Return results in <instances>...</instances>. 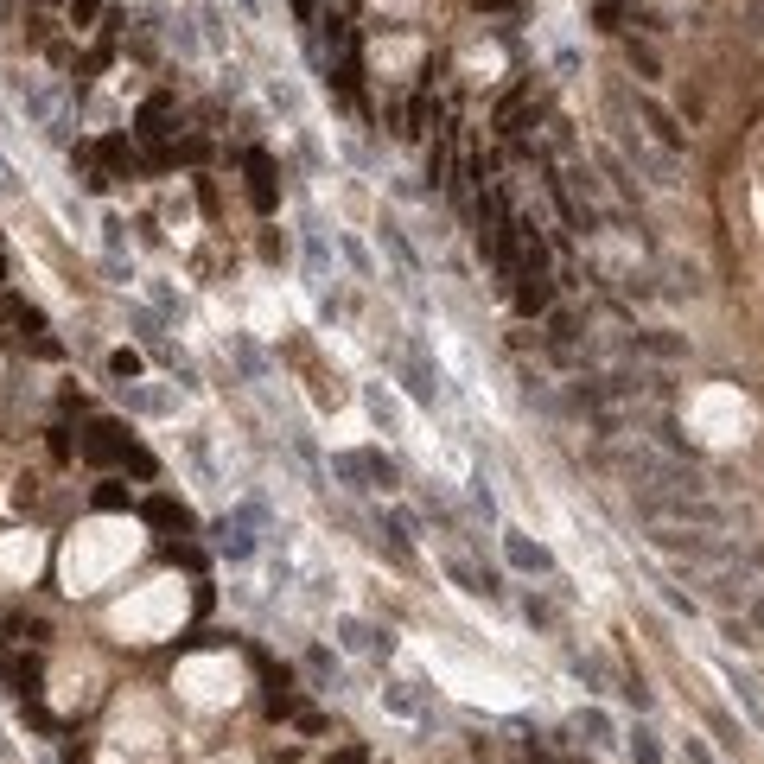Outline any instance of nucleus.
Here are the masks:
<instances>
[{
    "mask_svg": "<svg viewBox=\"0 0 764 764\" xmlns=\"http://www.w3.org/2000/svg\"><path fill=\"white\" fill-rule=\"evenodd\" d=\"M77 453L83 459H90V465H128V472H153V459L141 453V446H134L128 440V433H121L115 421H96V427H83V446H77Z\"/></svg>",
    "mask_w": 764,
    "mask_h": 764,
    "instance_id": "1",
    "label": "nucleus"
},
{
    "mask_svg": "<svg viewBox=\"0 0 764 764\" xmlns=\"http://www.w3.org/2000/svg\"><path fill=\"white\" fill-rule=\"evenodd\" d=\"M332 472L338 478H370V491H395V484H402V472L382 453H344V459H332Z\"/></svg>",
    "mask_w": 764,
    "mask_h": 764,
    "instance_id": "2",
    "label": "nucleus"
},
{
    "mask_svg": "<svg viewBox=\"0 0 764 764\" xmlns=\"http://www.w3.org/2000/svg\"><path fill=\"white\" fill-rule=\"evenodd\" d=\"M338 637H344L351 656H389V631H376V624H363V618H338Z\"/></svg>",
    "mask_w": 764,
    "mask_h": 764,
    "instance_id": "3",
    "label": "nucleus"
},
{
    "mask_svg": "<svg viewBox=\"0 0 764 764\" xmlns=\"http://www.w3.org/2000/svg\"><path fill=\"white\" fill-rule=\"evenodd\" d=\"M503 554H510V567H523V573H548L554 561H548V548L542 542H529V535H503Z\"/></svg>",
    "mask_w": 764,
    "mask_h": 764,
    "instance_id": "4",
    "label": "nucleus"
},
{
    "mask_svg": "<svg viewBox=\"0 0 764 764\" xmlns=\"http://www.w3.org/2000/svg\"><path fill=\"white\" fill-rule=\"evenodd\" d=\"M134 134H141L147 147H160L166 134H172V109H166V96H153L147 109H141V121H134Z\"/></svg>",
    "mask_w": 764,
    "mask_h": 764,
    "instance_id": "5",
    "label": "nucleus"
},
{
    "mask_svg": "<svg viewBox=\"0 0 764 764\" xmlns=\"http://www.w3.org/2000/svg\"><path fill=\"white\" fill-rule=\"evenodd\" d=\"M217 548L230 554V561H249L255 554V535H249V516H230V523L217 529Z\"/></svg>",
    "mask_w": 764,
    "mask_h": 764,
    "instance_id": "6",
    "label": "nucleus"
},
{
    "mask_svg": "<svg viewBox=\"0 0 764 764\" xmlns=\"http://www.w3.org/2000/svg\"><path fill=\"white\" fill-rule=\"evenodd\" d=\"M637 109H644V121L656 128V141H663L669 153H682V147H688V141H682V128H675V121H669V109H663V102H650V96H644V102H637Z\"/></svg>",
    "mask_w": 764,
    "mask_h": 764,
    "instance_id": "7",
    "label": "nucleus"
},
{
    "mask_svg": "<svg viewBox=\"0 0 764 764\" xmlns=\"http://www.w3.org/2000/svg\"><path fill=\"white\" fill-rule=\"evenodd\" d=\"M249 198L262 204V211H274V166H268V153H249Z\"/></svg>",
    "mask_w": 764,
    "mask_h": 764,
    "instance_id": "8",
    "label": "nucleus"
},
{
    "mask_svg": "<svg viewBox=\"0 0 764 764\" xmlns=\"http://www.w3.org/2000/svg\"><path fill=\"white\" fill-rule=\"evenodd\" d=\"M0 325H20V332H45V319H39V306H26V300H13V293H0Z\"/></svg>",
    "mask_w": 764,
    "mask_h": 764,
    "instance_id": "9",
    "label": "nucleus"
},
{
    "mask_svg": "<svg viewBox=\"0 0 764 764\" xmlns=\"http://www.w3.org/2000/svg\"><path fill=\"white\" fill-rule=\"evenodd\" d=\"M631 351H650V357H688V338H669V332H631Z\"/></svg>",
    "mask_w": 764,
    "mask_h": 764,
    "instance_id": "10",
    "label": "nucleus"
},
{
    "mask_svg": "<svg viewBox=\"0 0 764 764\" xmlns=\"http://www.w3.org/2000/svg\"><path fill=\"white\" fill-rule=\"evenodd\" d=\"M446 573L465 586V593H478V599H497V580L491 573H478V567H465V561H446Z\"/></svg>",
    "mask_w": 764,
    "mask_h": 764,
    "instance_id": "11",
    "label": "nucleus"
},
{
    "mask_svg": "<svg viewBox=\"0 0 764 764\" xmlns=\"http://www.w3.org/2000/svg\"><path fill=\"white\" fill-rule=\"evenodd\" d=\"M726 682H733V701L745 707V720H752V726H758V733H764V701H758V688H752V682H745V675H726Z\"/></svg>",
    "mask_w": 764,
    "mask_h": 764,
    "instance_id": "12",
    "label": "nucleus"
},
{
    "mask_svg": "<svg viewBox=\"0 0 764 764\" xmlns=\"http://www.w3.org/2000/svg\"><path fill=\"white\" fill-rule=\"evenodd\" d=\"M580 733H586V745H612V714L586 707V714H580Z\"/></svg>",
    "mask_w": 764,
    "mask_h": 764,
    "instance_id": "13",
    "label": "nucleus"
},
{
    "mask_svg": "<svg viewBox=\"0 0 764 764\" xmlns=\"http://www.w3.org/2000/svg\"><path fill=\"white\" fill-rule=\"evenodd\" d=\"M631 758H637V764H669V758H663V745H656V733H644V726L631 733Z\"/></svg>",
    "mask_w": 764,
    "mask_h": 764,
    "instance_id": "14",
    "label": "nucleus"
},
{
    "mask_svg": "<svg viewBox=\"0 0 764 764\" xmlns=\"http://www.w3.org/2000/svg\"><path fill=\"white\" fill-rule=\"evenodd\" d=\"M382 242H389V249H395V262H402L408 274L421 268V262H414V249H408V242H402V230H395V223H382Z\"/></svg>",
    "mask_w": 764,
    "mask_h": 764,
    "instance_id": "15",
    "label": "nucleus"
},
{
    "mask_svg": "<svg viewBox=\"0 0 764 764\" xmlns=\"http://www.w3.org/2000/svg\"><path fill=\"white\" fill-rule=\"evenodd\" d=\"M624 51H631V64H637L644 77H663V64H656V51H650V45H637V39H631Z\"/></svg>",
    "mask_w": 764,
    "mask_h": 764,
    "instance_id": "16",
    "label": "nucleus"
},
{
    "mask_svg": "<svg viewBox=\"0 0 764 764\" xmlns=\"http://www.w3.org/2000/svg\"><path fill=\"white\" fill-rule=\"evenodd\" d=\"M121 389H128V382H121ZM128 402L141 414H166V395H153V389H128Z\"/></svg>",
    "mask_w": 764,
    "mask_h": 764,
    "instance_id": "17",
    "label": "nucleus"
},
{
    "mask_svg": "<svg viewBox=\"0 0 764 764\" xmlns=\"http://www.w3.org/2000/svg\"><path fill=\"white\" fill-rule=\"evenodd\" d=\"M96 13H102V0H71V26H77V32H90Z\"/></svg>",
    "mask_w": 764,
    "mask_h": 764,
    "instance_id": "18",
    "label": "nucleus"
},
{
    "mask_svg": "<svg viewBox=\"0 0 764 764\" xmlns=\"http://www.w3.org/2000/svg\"><path fill=\"white\" fill-rule=\"evenodd\" d=\"M682 764H720V758H714V752H707V745H701V739H688V745H682Z\"/></svg>",
    "mask_w": 764,
    "mask_h": 764,
    "instance_id": "19",
    "label": "nucleus"
},
{
    "mask_svg": "<svg viewBox=\"0 0 764 764\" xmlns=\"http://www.w3.org/2000/svg\"><path fill=\"white\" fill-rule=\"evenodd\" d=\"M96 503H102V510H121V503H128V491H121V484H102Z\"/></svg>",
    "mask_w": 764,
    "mask_h": 764,
    "instance_id": "20",
    "label": "nucleus"
},
{
    "mask_svg": "<svg viewBox=\"0 0 764 764\" xmlns=\"http://www.w3.org/2000/svg\"><path fill=\"white\" fill-rule=\"evenodd\" d=\"M109 370H115V376H134V370H141V357H134V351H115Z\"/></svg>",
    "mask_w": 764,
    "mask_h": 764,
    "instance_id": "21",
    "label": "nucleus"
},
{
    "mask_svg": "<svg viewBox=\"0 0 764 764\" xmlns=\"http://www.w3.org/2000/svg\"><path fill=\"white\" fill-rule=\"evenodd\" d=\"M332 764H370V758H363V745H344V752H338Z\"/></svg>",
    "mask_w": 764,
    "mask_h": 764,
    "instance_id": "22",
    "label": "nucleus"
},
{
    "mask_svg": "<svg viewBox=\"0 0 764 764\" xmlns=\"http://www.w3.org/2000/svg\"><path fill=\"white\" fill-rule=\"evenodd\" d=\"M0 191H20V179H13V166H7V153H0Z\"/></svg>",
    "mask_w": 764,
    "mask_h": 764,
    "instance_id": "23",
    "label": "nucleus"
},
{
    "mask_svg": "<svg viewBox=\"0 0 764 764\" xmlns=\"http://www.w3.org/2000/svg\"><path fill=\"white\" fill-rule=\"evenodd\" d=\"M529 764H554V758H548V752H542V745H535V739H529Z\"/></svg>",
    "mask_w": 764,
    "mask_h": 764,
    "instance_id": "24",
    "label": "nucleus"
},
{
    "mask_svg": "<svg viewBox=\"0 0 764 764\" xmlns=\"http://www.w3.org/2000/svg\"><path fill=\"white\" fill-rule=\"evenodd\" d=\"M478 7H484V13H503V7H516V0H478Z\"/></svg>",
    "mask_w": 764,
    "mask_h": 764,
    "instance_id": "25",
    "label": "nucleus"
},
{
    "mask_svg": "<svg viewBox=\"0 0 764 764\" xmlns=\"http://www.w3.org/2000/svg\"><path fill=\"white\" fill-rule=\"evenodd\" d=\"M293 7H300V13H312V0H293Z\"/></svg>",
    "mask_w": 764,
    "mask_h": 764,
    "instance_id": "26",
    "label": "nucleus"
},
{
    "mask_svg": "<svg viewBox=\"0 0 764 764\" xmlns=\"http://www.w3.org/2000/svg\"><path fill=\"white\" fill-rule=\"evenodd\" d=\"M0 281H7V255H0Z\"/></svg>",
    "mask_w": 764,
    "mask_h": 764,
    "instance_id": "27",
    "label": "nucleus"
}]
</instances>
